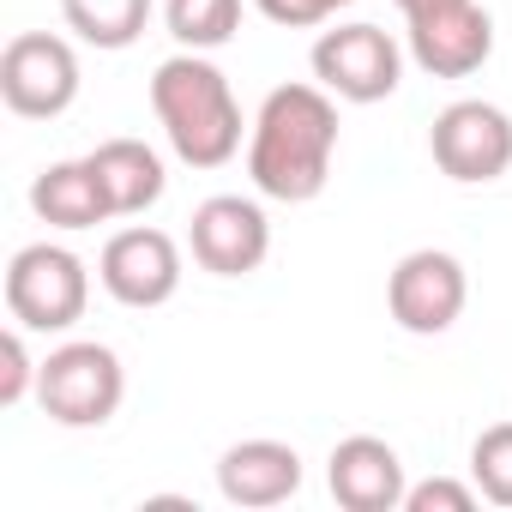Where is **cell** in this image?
Returning <instances> with one entry per match:
<instances>
[{
  "instance_id": "9",
  "label": "cell",
  "mask_w": 512,
  "mask_h": 512,
  "mask_svg": "<svg viewBox=\"0 0 512 512\" xmlns=\"http://www.w3.org/2000/svg\"><path fill=\"white\" fill-rule=\"evenodd\" d=\"M187 247H193L199 272H211V278H253L272 253V217H266L260 199L211 193V199L193 205Z\"/></svg>"
},
{
  "instance_id": "4",
  "label": "cell",
  "mask_w": 512,
  "mask_h": 512,
  "mask_svg": "<svg viewBox=\"0 0 512 512\" xmlns=\"http://www.w3.org/2000/svg\"><path fill=\"white\" fill-rule=\"evenodd\" d=\"M91 308V266L61 241H31L7 266V314L25 332H73Z\"/></svg>"
},
{
  "instance_id": "18",
  "label": "cell",
  "mask_w": 512,
  "mask_h": 512,
  "mask_svg": "<svg viewBox=\"0 0 512 512\" xmlns=\"http://www.w3.org/2000/svg\"><path fill=\"white\" fill-rule=\"evenodd\" d=\"M470 482L488 506H512V422H494L470 446Z\"/></svg>"
},
{
  "instance_id": "15",
  "label": "cell",
  "mask_w": 512,
  "mask_h": 512,
  "mask_svg": "<svg viewBox=\"0 0 512 512\" xmlns=\"http://www.w3.org/2000/svg\"><path fill=\"white\" fill-rule=\"evenodd\" d=\"M91 169L115 205V217H145L163 193H169V169L145 139H103L91 151Z\"/></svg>"
},
{
  "instance_id": "1",
  "label": "cell",
  "mask_w": 512,
  "mask_h": 512,
  "mask_svg": "<svg viewBox=\"0 0 512 512\" xmlns=\"http://www.w3.org/2000/svg\"><path fill=\"white\" fill-rule=\"evenodd\" d=\"M338 163V97L326 85L266 91L247 127V181L278 205H308L326 193Z\"/></svg>"
},
{
  "instance_id": "3",
  "label": "cell",
  "mask_w": 512,
  "mask_h": 512,
  "mask_svg": "<svg viewBox=\"0 0 512 512\" xmlns=\"http://www.w3.org/2000/svg\"><path fill=\"white\" fill-rule=\"evenodd\" d=\"M121 398H127V368L109 344L73 338V344L43 356L37 404L55 428H103V422H115Z\"/></svg>"
},
{
  "instance_id": "10",
  "label": "cell",
  "mask_w": 512,
  "mask_h": 512,
  "mask_svg": "<svg viewBox=\"0 0 512 512\" xmlns=\"http://www.w3.org/2000/svg\"><path fill=\"white\" fill-rule=\"evenodd\" d=\"M404 49L428 79H470L494 55V19L476 0H440V7L404 13Z\"/></svg>"
},
{
  "instance_id": "7",
  "label": "cell",
  "mask_w": 512,
  "mask_h": 512,
  "mask_svg": "<svg viewBox=\"0 0 512 512\" xmlns=\"http://www.w3.org/2000/svg\"><path fill=\"white\" fill-rule=\"evenodd\" d=\"M79 55L55 31H19L0 49V97L19 121H55L79 103Z\"/></svg>"
},
{
  "instance_id": "20",
  "label": "cell",
  "mask_w": 512,
  "mask_h": 512,
  "mask_svg": "<svg viewBox=\"0 0 512 512\" xmlns=\"http://www.w3.org/2000/svg\"><path fill=\"white\" fill-rule=\"evenodd\" d=\"M260 7V19H272L278 31H314V25H332L344 7H356V0H253Z\"/></svg>"
},
{
  "instance_id": "2",
  "label": "cell",
  "mask_w": 512,
  "mask_h": 512,
  "mask_svg": "<svg viewBox=\"0 0 512 512\" xmlns=\"http://www.w3.org/2000/svg\"><path fill=\"white\" fill-rule=\"evenodd\" d=\"M151 115L169 139V151L187 169H223L241 151V103L229 91V73L211 55H169L151 73Z\"/></svg>"
},
{
  "instance_id": "12",
  "label": "cell",
  "mask_w": 512,
  "mask_h": 512,
  "mask_svg": "<svg viewBox=\"0 0 512 512\" xmlns=\"http://www.w3.org/2000/svg\"><path fill=\"white\" fill-rule=\"evenodd\" d=\"M326 488H332V500L344 512H404L410 476H404V458H398L392 440L350 434L326 458Z\"/></svg>"
},
{
  "instance_id": "21",
  "label": "cell",
  "mask_w": 512,
  "mask_h": 512,
  "mask_svg": "<svg viewBox=\"0 0 512 512\" xmlns=\"http://www.w3.org/2000/svg\"><path fill=\"white\" fill-rule=\"evenodd\" d=\"M476 482H452V476H428V482H410L404 494V512H476Z\"/></svg>"
},
{
  "instance_id": "14",
  "label": "cell",
  "mask_w": 512,
  "mask_h": 512,
  "mask_svg": "<svg viewBox=\"0 0 512 512\" xmlns=\"http://www.w3.org/2000/svg\"><path fill=\"white\" fill-rule=\"evenodd\" d=\"M31 211H37L49 229H73V235H79V229H97V223L115 217V205H109V193H103L91 157L49 163V169L31 181Z\"/></svg>"
},
{
  "instance_id": "6",
  "label": "cell",
  "mask_w": 512,
  "mask_h": 512,
  "mask_svg": "<svg viewBox=\"0 0 512 512\" xmlns=\"http://www.w3.org/2000/svg\"><path fill=\"white\" fill-rule=\"evenodd\" d=\"M434 169L458 187H488L512 169V115L482 97H458L428 127Z\"/></svg>"
},
{
  "instance_id": "19",
  "label": "cell",
  "mask_w": 512,
  "mask_h": 512,
  "mask_svg": "<svg viewBox=\"0 0 512 512\" xmlns=\"http://www.w3.org/2000/svg\"><path fill=\"white\" fill-rule=\"evenodd\" d=\"M37 374H43V362H31L25 326L13 320L7 332H0V410H19L25 398H37Z\"/></svg>"
},
{
  "instance_id": "16",
  "label": "cell",
  "mask_w": 512,
  "mask_h": 512,
  "mask_svg": "<svg viewBox=\"0 0 512 512\" xmlns=\"http://www.w3.org/2000/svg\"><path fill=\"white\" fill-rule=\"evenodd\" d=\"M61 19L91 49H133L151 25V0H61Z\"/></svg>"
},
{
  "instance_id": "11",
  "label": "cell",
  "mask_w": 512,
  "mask_h": 512,
  "mask_svg": "<svg viewBox=\"0 0 512 512\" xmlns=\"http://www.w3.org/2000/svg\"><path fill=\"white\" fill-rule=\"evenodd\" d=\"M97 284L121 302V308H163L181 290V247L169 229L133 223L115 229L97 253Z\"/></svg>"
},
{
  "instance_id": "5",
  "label": "cell",
  "mask_w": 512,
  "mask_h": 512,
  "mask_svg": "<svg viewBox=\"0 0 512 512\" xmlns=\"http://www.w3.org/2000/svg\"><path fill=\"white\" fill-rule=\"evenodd\" d=\"M404 61H410V49L392 31L368 25V19L320 31L314 37V55H308L314 85H326L338 103H362V109L368 103H386L404 85Z\"/></svg>"
},
{
  "instance_id": "8",
  "label": "cell",
  "mask_w": 512,
  "mask_h": 512,
  "mask_svg": "<svg viewBox=\"0 0 512 512\" xmlns=\"http://www.w3.org/2000/svg\"><path fill=\"white\" fill-rule=\"evenodd\" d=\"M464 302H470V278H464V260L446 253V247L404 253V260L392 266V278H386V308H392L398 332H410V338L452 332Z\"/></svg>"
},
{
  "instance_id": "13",
  "label": "cell",
  "mask_w": 512,
  "mask_h": 512,
  "mask_svg": "<svg viewBox=\"0 0 512 512\" xmlns=\"http://www.w3.org/2000/svg\"><path fill=\"white\" fill-rule=\"evenodd\" d=\"M217 494L229 506H247V512H266V506H284L302 494V452L290 440H235L223 446L217 458Z\"/></svg>"
},
{
  "instance_id": "22",
  "label": "cell",
  "mask_w": 512,
  "mask_h": 512,
  "mask_svg": "<svg viewBox=\"0 0 512 512\" xmlns=\"http://www.w3.org/2000/svg\"><path fill=\"white\" fill-rule=\"evenodd\" d=\"M422 7H440V0H398V13H422Z\"/></svg>"
},
{
  "instance_id": "17",
  "label": "cell",
  "mask_w": 512,
  "mask_h": 512,
  "mask_svg": "<svg viewBox=\"0 0 512 512\" xmlns=\"http://www.w3.org/2000/svg\"><path fill=\"white\" fill-rule=\"evenodd\" d=\"M163 25L181 49L211 55L223 43H235L241 31V0H163Z\"/></svg>"
}]
</instances>
